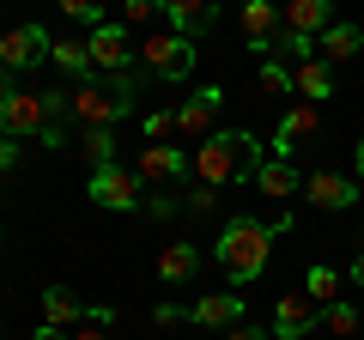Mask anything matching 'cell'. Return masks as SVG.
<instances>
[{"instance_id": "35", "label": "cell", "mask_w": 364, "mask_h": 340, "mask_svg": "<svg viewBox=\"0 0 364 340\" xmlns=\"http://www.w3.org/2000/svg\"><path fill=\"white\" fill-rule=\"evenodd\" d=\"M13 158H18V146L6 140V134H0V170H13Z\"/></svg>"}, {"instance_id": "15", "label": "cell", "mask_w": 364, "mask_h": 340, "mask_svg": "<svg viewBox=\"0 0 364 340\" xmlns=\"http://www.w3.org/2000/svg\"><path fill=\"white\" fill-rule=\"evenodd\" d=\"M188 322L195 328H237L243 322V292H207V298L188 304Z\"/></svg>"}, {"instance_id": "1", "label": "cell", "mask_w": 364, "mask_h": 340, "mask_svg": "<svg viewBox=\"0 0 364 340\" xmlns=\"http://www.w3.org/2000/svg\"><path fill=\"white\" fill-rule=\"evenodd\" d=\"M0 134L6 140H43L61 152L67 146V97L61 92H13L0 73Z\"/></svg>"}, {"instance_id": "25", "label": "cell", "mask_w": 364, "mask_h": 340, "mask_svg": "<svg viewBox=\"0 0 364 340\" xmlns=\"http://www.w3.org/2000/svg\"><path fill=\"white\" fill-rule=\"evenodd\" d=\"M261 92H273V97H286L291 92V67L273 55V61H261Z\"/></svg>"}, {"instance_id": "12", "label": "cell", "mask_w": 364, "mask_h": 340, "mask_svg": "<svg viewBox=\"0 0 364 340\" xmlns=\"http://www.w3.org/2000/svg\"><path fill=\"white\" fill-rule=\"evenodd\" d=\"M310 328H316L310 292H279V304H273V340H304Z\"/></svg>"}, {"instance_id": "3", "label": "cell", "mask_w": 364, "mask_h": 340, "mask_svg": "<svg viewBox=\"0 0 364 340\" xmlns=\"http://www.w3.org/2000/svg\"><path fill=\"white\" fill-rule=\"evenodd\" d=\"M267 164V152L255 146V134L243 128H225V134H207V140L188 152V176L207 188H231V183H255V170Z\"/></svg>"}, {"instance_id": "14", "label": "cell", "mask_w": 364, "mask_h": 340, "mask_svg": "<svg viewBox=\"0 0 364 340\" xmlns=\"http://www.w3.org/2000/svg\"><path fill=\"white\" fill-rule=\"evenodd\" d=\"M164 18H170V31H176V37L195 43L200 31L219 25V0H164Z\"/></svg>"}, {"instance_id": "9", "label": "cell", "mask_w": 364, "mask_h": 340, "mask_svg": "<svg viewBox=\"0 0 364 340\" xmlns=\"http://www.w3.org/2000/svg\"><path fill=\"white\" fill-rule=\"evenodd\" d=\"M358 176H346V170H310L304 176V201L310 207H322V213H346L352 201H358Z\"/></svg>"}, {"instance_id": "22", "label": "cell", "mask_w": 364, "mask_h": 340, "mask_svg": "<svg viewBox=\"0 0 364 340\" xmlns=\"http://www.w3.org/2000/svg\"><path fill=\"white\" fill-rule=\"evenodd\" d=\"M49 61L61 67L67 79H91V73H97V67H91V49H85L79 37H55V43H49Z\"/></svg>"}, {"instance_id": "6", "label": "cell", "mask_w": 364, "mask_h": 340, "mask_svg": "<svg viewBox=\"0 0 364 340\" xmlns=\"http://www.w3.org/2000/svg\"><path fill=\"white\" fill-rule=\"evenodd\" d=\"M140 67L152 79H188L195 73V43L176 37V31H152V37L140 43Z\"/></svg>"}, {"instance_id": "23", "label": "cell", "mask_w": 364, "mask_h": 340, "mask_svg": "<svg viewBox=\"0 0 364 340\" xmlns=\"http://www.w3.org/2000/svg\"><path fill=\"white\" fill-rule=\"evenodd\" d=\"M79 152L91 158V170L116 164V128H85V134H79Z\"/></svg>"}, {"instance_id": "10", "label": "cell", "mask_w": 364, "mask_h": 340, "mask_svg": "<svg viewBox=\"0 0 364 340\" xmlns=\"http://www.w3.org/2000/svg\"><path fill=\"white\" fill-rule=\"evenodd\" d=\"M219 110H225V92H219V85H200L195 97H182V104H176V134L200 146L213 134V116H219Z\"/></svg>"}, {"instance_id": "7", "label": "cell", "mask_w": 364, "mask_h": 340, "mask_svg": "<svg viewBox=\"0 0 364 340\" xmlns=\"http://www.w3.org/2000/svg\"><path fill=\"white\" fill-rule=\"evenodd\" d=\"M49 31L43 25H13L0 31V73H31L37 61H49Z\"/></svg>"}, {"instance_id": "33", "label": "cell", "mask_w": 364, "mask_h": 340, "mask_svg": "<svg viewBox=\"0 0 364 340\" xmlns=\"http://www.w3.org/2000/svg\"><path fill=\"white\" fill-rule=\"evenodd\" d=\"M67 340H109V328H104V322H91V316H85V322H79V328H73Z\"/></svg>"}, {"instance_id": "37", "label": "cell", "mask_w": 364, "mask_h": 340, "mask_svg": "<svg viewBox=\"0 0 364 340\" xmlns=\"http://www.w3.org/2000/svg\"><path fill=\"white\" fill-rule=\"evenodd\" d=\"M352 286H364V249L352 255Z\"/></svg>"}, {"instance_id": "21", "label": "cell", "mask_w": 364, "mask_h": 340, "mask_svg": "<svg viewBox=\"0 0 364 340\" xmlns=\"http://www.w3.org/2000/svg\"><path fill=\"white\" fill-rule=\"evenodd\" d=\"M85 310H91V304H79L67 286H49V292H43V322H49V328H67V334H73V328L85 322Z\"/></svg>"}, {"instance_id": "19", "label": "cell", "mask_w": 364, "mask_h": 340, "mask_svg": "<svg viewBox=\"0 0 364 340\" xmlns=\"http://www.w3.org/2000/svg\"><path fill=\"white\" fill-rule=\"evenodd\" d=\"M195 274H200V249L195 243H164L158 249V280L164 286H188Z\"/></svg>"}, {"instance_id": "18", "label": "cell", "mask_w": 364, "mask_h": 340, "mask_svg": "<svg viewBox=\"0 0 364 340\" xmlns=\"http://www.w3.org/2000/svg\"><path fill=\"white\" fill-rule=\"evenodd\" d=\"M358 49H364V31H358V25H346V18H334V25L316 37V55H322L328 67H346Z\"/></svg>"}, {"instance_id": "34", "label": "cell", "mask_w": 364, "mask_h": 340, "mask_svg": "<svg viewBox=\"0 0 364 340\" xmlns=\"http://www.w3.org/2000/svg\"><path fill=\"white\" fill-rule=\"evenodd\" d=\"M225 340H273L267 328H249V322H237V328H225Z\"/></svg>"}, {"instance_id": "5", "label": "cell", "mask_w": 364, "mask_h": 340, "mask_svg": "<svg viewBox=\"0 0 364 340\" xmlns=\"http://www.w3.org/2000/svg\"><path fill=\"white\" fill-rule=\"evenodd\" d=\"M85 195L97 201V207H109V213H140L146 207V183L134 170H122V164H97L91 183H85Z\"/></svg>"}, {"instance_id": "38", "label": "cell", "mask_w": 364, "mask_h": 340, "mask_svg": "<svg viewBox=\"0 0 364 340\" xmlns=\"http://www.w3.org/2000/svg\"><path fill=\"white\" fill-rule=\"evenodd\" d=\"M31 340H67V334H61V328H49V322H43L37 334H31Z\"/></svg>"}, {"instance_id": "24", "label": "cell", "mask_w": 364, "mask_h": 340, "mask_svg": "<svg viewBox=\"0 0 364 340\" xmlns=\"http://www.w3.org/2000/svg\"><path fill=\"white\" fill-rule=\"evenodd\" d=\"M304 292H310V304H334L340 298V274H334V267H310Z\"/></svg>"}, {"instance_id": "30", "label": "cell", "mask_w": 364, "mask_h": 340, "mask_svg": "<svg viewBox=\"0 0 364 340\" xmlns=\"http://www.w3.org/2000/svg\"><path fill=\"white\" fill-rule=\"evenodd\" d=\"M67 18H85V25H104V13H97V0H55Z\"/></svg>"}, {"instance_id": "32", "label": "cell", "mask_w": 364, "mask_h": 340, "mask_svg": "<svg viewBox=\"0 0 364 340\" xmlns=\"http://www.w3.org/2000/svg\"><path fill=\"white\" fill-rule=\"evenodd\" d=\"M140 213H152V219H176L182 201H170V195H146V207H140Z\"/></svg>"}, {"instance_id": "36", "label": "cell", "mask_w": 364, "mask_h": 340, "mask_svg": "<svg viewBox=\"0 0 364 340\" xmlns=\"http://www.w3.org/2000/svg\"><path fill=\"white\" fill-rule=\"evenodd\" d=\"M352 176H358V183H364V140L352 146Z\"/></svg>"}, {"instance_id": "20", "label": "cell", "mask_w": 364, "mask_h": 340, "mask_svg": "<svg viewBox=\"0 0 364 340\" xmlns=\"http://www.w3.org/2000/svg\"><path fill=\"white\" fill-rule=\"evenodd\" d=\"M291 92H298L304 104H316V97H328V92H334V67H328L322 55H310V61H298V67H291Z\"/></svg>"}, {"instance_id": "39", "label": "cell", "mask_w": 364, "mask_h": 340, "mask_svg": "<svg viewBox=\"0 0 364 340\" xmlns=\"http://www.w3.org/2000/svg\"><path fill=\"white\" fill-rule=\"evenodd\" d=\"M237 6H243V0H237Z\"/></svg>"}, {"instance_id": "31", "label": "cell", "mask_w": 364, "mask_h": 340, "mask_svg": "<svg viewBox=\"0 0 364 340\" xmlns=\"http://www.w3.org/2000/svg\"><path fill=\"white\" fill-rule=\"evenodd\" d=\"M152 322H158V328H176V322H188V310L170 304V298H158V304H152Z\"/></svg>"}, {"instance_id": "26", "label": "cell", "mask_w": 364, "mask_h": 340, "mask_svg": "<svg viewBox=\"0 0 364 340\" xmlns=\"http://www.w3.org/2000/svg\"><path fill=\"white\" fill-rule=\"evenodd\" d=\"M322 322L334 328V334H358V310H352L346 298H334V304H328V310H322Z\"/></svg>"}, {"instance_id": "29", "label": "cell", "mask_w": 364, "mask_h": 340, "mask_svg": "<svg viewBox=\"0 0 364 340\" xmlns=\"http://www.w3.org/2000/svg\"><path fill=\"white\" fill-rule=\"evenodd\" d=\"M213 207H219V188H207V183H195L188 201H182V213H213Z\"/></svg>"}, {"instance_id": "4", "label": "cell", "mask_w": 364, "mask_h": 340, "mask_svg": "<svg viewBox=\"0 0 364 340\" xmlns=\"http://www.w3.org/2000/svg\"><path fill=\"white\" fill-rule=\"evenodd\" d=\"M286 213L279 219H255V213H243V219H231L219 231V243H213V262L225 267V280L231 286H249V280H261V267H267V255H273V237L286 231Z\"/></svg>"}, {"instance_id": "16", "label": "cell", "mask_w": 364, "mask_h": 340, "mask_svg": "<svg viewBox=\"0 0 364 340\" xmlns=\"http://www.w3.org/2000/svg\"><path fill=\"white\" fill-rule=\"evenodd\" d=\"M279 25L298 31V37H322L334 25V0H286L279 6Z\"/></svg>"}, {"instance_id": "2", "label": "cell", "mask_w": 364, "mask_h": 340, "mask_svg": "<svg viewBox=\"0 0 364 340\" xmlns=\"http://www.w3.org/2000/svg\"><path fill=\"white\" fill-rule=\"evenodd\" d=\"M146 67H134V73H109V79H79L73 92H67V128H116L122 116L134 110V97L146 92Z\"/></svg>"}, {"instance_id": "8", "label": "cell", "mask_w": 364, "mask_h": 340, "mask_svg": "<svg viewBox=\"0 0 364 340\" xmlns=\"http://www.w3.org/2000/svg\"><path fill=\"white\" fill-rule=\"evenodd\" d=\"M85 49H91V67L97 73H134V61H140V49L128 43V25H91V37H85Z\"/></svg>"}, {"instance_id": "11", "label": "cell", "mask_w": 364, "mask_h": 340, "mask_svg": "<svg viewBox=\"0 0 364 340\" xmlns=\"http://www.w3.org/2000/svg\"><path fill=\"white\" fill-rule=\"evenodd\" d=\"M134 176H140V183H182V176H188V152H182V146H170V140H164V146L146 140Z\"/></svg>"}, {"instance_id": "28", "label": "cell", "mask_w": 364, "mask_h": 340, "mask_svg": "<svg viewBox=\"0 0 364 340\" xmlns=\"http://www.w3.org/2000/svg\"><path fill=\"white\" fill-rule=\"evenodd\" d=\"M158 13H164V0H122V18L128 25H152Z\"/></svg>"}, {"instance_id": "27", "label": "cell", "mask_w": 364, "mask_h": 340, "mask_svg": "<svg viewBox=\"0 0 364 340\" xmlns=\"http://www.w3.org/2000/svg\"><path fill=\"white\" fill-rule=\"evenodd\" d=\"M140 128H146V140H158V146H164L170 134H176V110H152V116H146Z\"/></svg>"}, {"instance_id": "13", "label": "cell", "mask_w": 364, "mask_h": 340, "mask_svg": "<svg viewBox=\"0 0 364 340\" xmlns=\"http://www.w3.org/2000/svg\"><path fill=\"white\" fill-rule=\"evenodd\" d=\"M310 134H322V110H316V104H291L267 152H273V158H291V152H298V140H310Z\"/></svg>"}, {"instance_id": "17", "label": "cell", "mask_w": 364, "mask_h": 340, "mask_svg": "<svg viewBox=\"0 0 364 340\" xmlns=\"http://www.w3.org/2000/svg\"><path fill=\"white\" fill-rule=\"evenodd\" d=\"M255 195H267V201H291V195H304L298 164H291V158H273V152H267V164L255 170Z\"/></svg>"}]
</instances>
